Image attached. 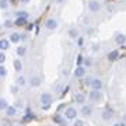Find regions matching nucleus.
<instances>
[{"instance_id":"1","label":"nucleus","mask_w":126,"mask_h":126,"mask_svg":"<svg viewBox=\"0 0 126 126\" xmlns=\"http://www.w3.org/2000/svg\"><path fill=\"white\" fill-rule=\"evenodd\" d=\"M39 101H41V109H44V111L49 109L50 105H52V101H53L52 94H49V93H42L39 97Z\"/></svg>"},{"instance_id":"2","label":"nucleus","mask_w":126,"mask_h":126,"mask_svg":"<svg viewBox=\"0 0 126 126\" xmlns=\"http://www.w3.org/2000/svg\"><path fill=\"white\" fill-rule=\"evenodd\" d=\"M77 115H79V112H77V109L74 108V107H67V108L64 109V119L66 121H74V119H77Z\"/></svg>"},{"instance_id":"3","label":"nucleus","mask_w":126,"mask_h":126,"mask_svg":"<svg viewBox=\"0 0 126 126\" xmlns=\"http://www.w3.org/2000/svg\"><path fill=\"white\" fill-rule=\"evenodd\" d=\"M102 97H104V94L101 90H93L91 88L90 94H88V99H90L91 102H98V101L102 99Z\"/></svg>"},{"instance_id":"4","label":"nucleus","mask_w":126,"mask_h":126,"mask_svg":"<svg viewBox=\"0 0 126 126\" xmlns=\"http://www.w3.org/2000/svg\"><path fill=\"white\" fill-rule=\"evenodd\" d=\"M58 25H59V23H58V20H55V18H48L45 21V27H46V30H49V31L56 30Z\"/></svg>"},{"instance_id":"5","label":"nucleus","mask_w":126,"mask_h":126,"mask_svg":"<svg viewBox=\"0 0 126 126\" xmlns=\"http://www.w3.org/2000/svg\"><path fill=\"white\" fill-rule=\"evenodd\" d=\"M99 9H101V4L97 0H90L88 1V10L91 13H97V11H99Z\"/></svg>"},{"instance_id":"6","label":"nucleus","mask_w":126,"mask_h":126,"mask_svg":"<svg viewBox=\"0 0 126 126\" xmlns=\"http://www.w3.org/2000/svg\"><path fill=\"white\" fill-rule=\"evenodd\" d=\"M4 113L7 118H14L17 115V107L16 105H9V108L4 111Z\"/></svg>"},{"instance_id":"7","label":"nucleus","mask_w":126,"mask_h":126,"mask_svg":"<svg viewBox=\"0 0 126 126\" xmlns=\"http://www.w3.org/2000/svg\"><path fill=\"white\" fill-rule=\"evenodd\" d=\"M80 113L83 116H90L91 113H93V108H91V105H86V104H83V107L80 108Z\"/></svg>"},{"instance_id":"8","label":"nucleus","mask_w":126,"mask_h":126,"mask_svg":"<svg viewBox=\"0 0 126 126\" xmlns=\"http://www.w3.org/2000/svg\"><path fill=\"white\" fill-rule=\"evenodd\" d=\"M102 86L104 83L101 79H93V81H91V88L93 90H102Z\"/></svg>"},{"instance_id":"9","label":"nucleus","mask_w":126,"mask_h":126,"mask_svg":"<svg viewBox=\"0 0 126 126\" xmlns=\"http://www.w3.org/2000/svg\"><path fill=\"white\" fill-rule=\"evenodd\" d=\"M112 116H113V112L109 108L105 109V111H102V113H101V118H102L104 122H109L111 119H112Z\"/></svg>"},{"instance_id":"10","label":"nucleus","mask_w":126,"mask_h":126,"mask_svg":"<svg viewBox=\"0 0 126 126\" xmlns=\"http://www.w3.org/2000/svg\"><path fill=\"white\" fill-rule=\"evenodd\" d=\"M84 76H86V67H84V66H77L76 70H74V77L83 79Z\"/></svg>"},{"instance_id":"11","label":"nucleus","mask_w":126,"mask_h":126,"mask_svg":"<svg viewBox=\"0 0 126 126\" xmlns=\"http://www.w3.org/2000/svg\"><path fill=\"white\" fill-rule=\"evenodd\" d=\"M74 101H76L77 104L83 105V104H86V95L83 94V93H76V94H74Z\"/></svg>"},{"instance_id":"12","label":"nucleus","mask_w":126,"mask_h":126,"mask_svg":"<svg viewBox=\"0 0 126 126\" xmlns=\"http://www.w3.org/2000/svg\"><path fill=\"white\" fill-rule=\"evenodd\" d=\"M30 86L34 87V88L39 87V86H41V77H38V76L31 77V80H30Z\"/></svg>"},{"instance_id":"13","label":"nucleus","mask_w":126,"mask_h":126,"mask_svg":"<svg viewBox=\"0 0 126 126\" xmlns=\"http://www.w3.org/2000/svg\"><path fill=\"white\" fill-rule=\"evenodd\" d=\"M9 38H10V42H11V44H18V42L21 41V35H20L18 32H13Z\"/></svg>"},{"instance_id":"14","label":"nucleus","mask_w":126,"mask_h":126,"mask_svg":"<svg viewBox=\"0 0 126 126\" xmlns=\"http://www.w3.org/2000/svg\"><path fill=\"white\" fill-rule=\"evenodd\" d=\"M27 79H25V77L24 76H18L17 77V80H16V84H17L18 87H25L27 86Z\"/></svg>"},{"instance_id":"15","label":"nucleus","mask_w":126,"mask_h":126,"mask_svg":"<svg viewBox=\"0 0 126 126\" xmlns=\"http://www.w3.org/2000/svg\"><path fill=\"white\" fill-rule=\"evenodd\" d=\"M115 42H116L118 45H123L126 42V36L123 34H116L115 35Z\"/></svg>"},{"instance_id":"16","label":"nucleus","mask_w":126,"mask_h":126,"mask_svg":"<svg viewBox=\"0 0 126 126\" xmlns=\"http://www.w3.org/2000/svg\"><path fill=\"white\" fill-rule=\"evenodd\" d=\"M10 46V41L6 39V38H3L1 39V42H0V48H1V50H7Z\"/></svg>"},{"instance_id":"17","label":"nucleus","mask_w":126,"mask_h":126,"mask_svg":"<svg viewBox=\"0 0 126 126\" xmlns=\"http://www.w3.org/2000/svg\"><path fill=\"white\" fill-rule=\"evenodd\" d=\"M16 52H17L18 56H25V55H27V48H25V46H18Z\"/></svg>"},{"instance_id":"18","label":"nucleus","mask_w":126,"mask_h":126,"mask_svg":"<svg viewBox=\"0 0 126 126\" xmlns=\"http://www.w3.org/2000/svg\"><path fill=\"white\" fill-rule=\"evenodd\" d=\"M118 56H119V52H118V50H112V52H109V53H108V59H109V60H116Z\"/></svg>"},{"instance_id":"19","label":"nucleus","mask_w":126,"mask_h":126,"mask_svg":"<svg viewBox=\"0 0 126 126\" xmlns=\"http://www.w3.org/2000/svg\"><path fill=\"white\" fill-rule=\"evenodd\" d=\"M63 118H64V116H63ZM63 118H62V115H59V113H56V116L53 118V121L56 122V123H59V125L64 126V121H63Z\"/></svg>"},{"instance_id":"20","label":"nucleus","mask_w":126,"mask_h":126,"mask_svg":"<svg viewBox=\"0 0 126 126\" xmlns=\"http://www.w3.org/2000/svg\"><path fill=\"white\" fill-rule=\"evenodd\" d=\"M14 69H16V72H21L23 70V64H21V60H14Z\"/></svg>"},{"instance_id":"21","label":"nucleus","mask_w":126,"mask_h":126,"mask_svg":"<svg viewBox=\"0 0 126 126\" xmlns=\"http://www.w3.org/2000/svg\"><path fill=\"white\" fill-rule=\"evenodd\" d=\"M0 108L3 109V111H6V109L9 108V104H7V99L6 98H1V101H0Z\"/></svg>"},{"instance_id":"22","label":"nucleus","mask_w":126,"mask_h":126,"mask_svg":"<svg viewBox=\"0 0 126 126\" xmlns=\"http://www.w3.org/2000/svg\"><path fill=\"white\" fill-rule=\"evenodd\" d=\"M25 23H27V18H24V17H17L16 18V24H17V25H24Z\"/></svg>"},{"instance_id":"23","label":"nucleus","mask_w":126,"mask_h":126,"mask_svg":"<svg viewBox=\"0 0 126 126\" xmlns=\"http://www.w3.org/2000/svg\"><path fill=\"white\" fill-rule=\"evenodd\" d=\"M73 126H86V123H84L83 119H74L73 121Z\"/></svg>"},{"instance_id":"24","label":"nucleus","mask_w":126,"mask_h":126,"mask_svg":"<svg viewBox=\"0 0 126 126\" xmlns=\"http://www.w3.org/2000/svg\"><path fill=\"white\" fill-rule=\"evenodd\" d=\"M0 76H1V79H4L6 76H7V69L1 64V67H0Z\"/></svg>"},{"instance_id":"25","label":"nucleus","mask_w":126,"mask_h":126,"mask_svg":"<svg viewBox=\"0 0 126 126\" xmlns=\"http://www.w3.org/2000/svg\"><path fill=\"white\" fill-rule=\"evenodd\" d=\"M20 88H21V87H18L17 84H14V86H11V87H10V91H11V94H17Z\"/></svg>"},{"instance_id":"26","label":"nucleus","mask_w":126,"mask_h":126,"mask_svg":"<svg viewBox=\"0 0 126 126\" xmlns=\"http://www.w3.org/2000/svg\"><path fill=\"white\" fill-rule=\"evenodd\" d=\"M16 17H24V18H28V13H27V11H17V13H16Z\"/></svg>"},{"instance_id":"27","label":"nucleus","mask_w":126,"mask_h":126,"mask_svg":"<svg viewBox=\"0 0 126 126\" xmlns=\"http://www.w3.org/2000/svg\"><path fill=\"white\" fill-rule=\"evenodd\" d=\"M77 66H83V63H84V58H83V56H81V55H79V56H77Z\"/></svg>"},{"instance_id":"28","label":"nucleus","mask_w":126,"mask_h":126,"mask_svg":"<svg viewBox=\"0 0 126 126\" xmlns=\"http://www.w3.org/2000/svg\"><path fill=\"white\" fill-rule=\"evenodd\" d=\"M1 10H6L7 9V7H9V1H7V0H1Z\"/></svg>"},{"instance_id":"29","label":"nucleus","mask_w":126,"mask_h":126,"mask_svg":"<svg viewBox=\"0 0 126 126\" xmlns=\"http://www.w3.org/2000/svg\"><path fill=\"white\" fill-rule=\"evenodd\" d=\"M69 35L72 36V38H79V36H77V31H76V30H70V31H69Z\"/></svg>"},{"instance_id":"30","label":"nucleus","mask_w":126,"mask_h":126,"mask_svg":"<svg viewBox=\"0 0 126 126\" xmlns=\"http://www.w3.org/2000/svg\"><path fill=\"white\" fill-rule=\"evenodd\" d=\"M3 25H4V28H10L11 25H13V21H10V20H6Z\"/></svg>"},{"instance_id":"31","label":"nucleus","mask_w":126,"mask_h":126,"mask_svg":"<svg viewBox=\"0 0 126 126\" xmlns=\"http://www.w3.org/2000/svg\"><path fill=\"white\" fill-rule=\"evenodd\" d=\"M4 62H6V55L1 52V53H0V63H1V64H4Z\"/></svg>"},{"instance_id":"32","label":"nucleus","mask_w":126,"mask_h":126,"mask_svg":"<svg viewBox=\"0 0 126 126\" xmlns=\"http://www.w3.org/2000/svg\"><path fill=\"white\" fill-rule=\"evenodd\" d=\"M83 44H84V38H77V45L79 46H83Z\"/></svg>"},{"instance_id":"33","label":"nucleus","mask_w":126,"mask_h":126,"mask_svg":"<svg viewBox=\"0 0 126 126\" xmlns=\"http://www.w3.org/2000/svg\"><path fill=\"white\" fill-rule=\"evenodd\" d=\"M14 105H16V107H17V108H23L24 107V104H23V101H20V99H18L17 102L14 104Z\"/></svg>"},{"instance_id":"34","label":"nucleus","mask_w":126,"mask_h":126,"mask_svg":"<svg viewBox=\"0 0 126 126\" xmlns=\"http://www.w3.org/2000/svg\"><path fill=\"white\" fill-rule=\"evenodd\" d=\"M91 59H84V64H86V66H91Z\"/></svg>"},{"instance_id":"35","label":"nucleus","mask_w":126,"mask_h":126,"mask_svg":"<svg viewBox=\"0 0 126 126\" xmlns=\"http://www.w3.org/2000/svg\"><path fill=\"white\" fill-rule=\"evenodd\" d=\"M113 126H126L125 122H116V123H113Z\"/></svg>"},{"instance_id":"36","label":"nucleus","mask_w":126,"mask_h":126,"mask_svg":"<svg viewBox=\"0 0 126 126\" xmlns=\"http://www.w3.org/2000/svg\"><path fill=\"white\" fill-rule=\"evenodd\" d=\"M123 122H125V123H126V113H125V115H123Z\"/></svg>"},{"instance_id":"37","label":"nucleus","mask_w":126,"mask_h":126,"mask_svg":"<svg viewBox=\"0 0 126 126\" xmlns=\"http://www.w3.org/2000/svg\"><path fill=\"white\" fill-rule=\"evenodd\" d=\"M21 1H23V3H28V1H30V0H21Z\"/></svg>"},{"instance_id":"38","label":"nucleus","mask_w":126,"mask_h":126,"mask_svg":"<svg viewBox=\"0 0 126 126\" xmlns=\"http://www.w3.org/2000/svg\"><path fill=\"white\" fill-rule=\"evenodd\" d=\"M125 1H126V0H125Z\"/></svg>"}]
</instances>
